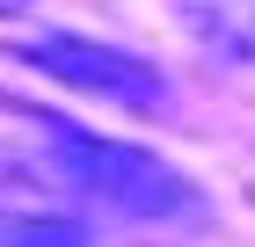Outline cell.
Instances as JSON below:
<instances>
[{"mask_svg":"<svg viewBox=\"0 0 255 247\" xmlns=\"http://www.w3.org/2000/svg\"><path fill=\"white\" fill-rule=\"evenodd\" d=\"M29 7H37V0H0V15H7V22H22Z\"/></svg>","mask_w":255,"mask_h":247,"instance_id":"obj_5","label":"cell"},{"mask_svg":"<svg viewBox=\"0 0 255 247\" xmlns=\"http://www.w3.org/2000/svg\"><path fill=\"white\" fill-rule=\"evenodd\" d=\"M7 58L37 66V73H51L59 87H73V95L110 102V109H124V116H160L168 102H175V87H168V73H160L153 58L124 51V44L73 37V29H37V37H22Z\"/></svg>","mask_w":255,"mask_h":247,"instance_id":"obj_2","label":"cell"},{"mask_svg":"<svg viewBox=\"0 0 255 247\" xmlns=\"http://www.w3.org/2000/svg\"><path fill=\"white\" fill-rule=\"evenodd\" d=\"M44 131H51V153H59L73 196H88V204L117 211V218H160V226L204 211L197 182L182 167H168L160 153L124 146V138H95V131H80V124H44Z\"/></svg>","mask_w":255,"mask_h":247,"instance_id":"obj_1","label":"cell"},{"mask_svg":"<svg viewBox=\"0 0 255 247\" xmlns=\"http://www.w3.org/2000/svg\"><path fill=\"white\" fill-rule=\"evenodd\" d=\"M0 247H88V226H80L73 211L0 204Z\"/></svg>","mask_w":255,"mask_h":247,"instance_id":"obj_4","label":"cell"},{"mask_svg":"<svg viewBox=\"0 0 255 247\" xmlns=\"http://www.w3.org/2000/svg\"><path fill=\"white\" fill-rule=\"evenodd\" d=\"M175 22L226 66H255V0H175Z\"/></svg>","mask_w":255,"mask_h":247,"instance_id":"obj_3","label":"cell"}]
</instances>
